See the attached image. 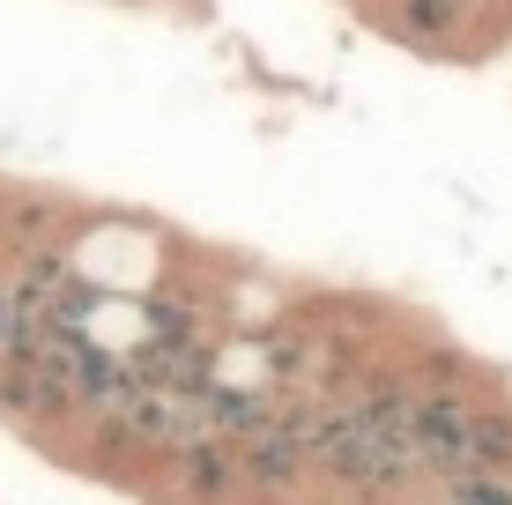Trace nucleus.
I'll return each mask as SVG.
<instances>
[{
    "mask_svg": "<svg viewBox=\"0 0 512 505\" xmlns=\"http://www.w3.org/2000/svg\"><path fill=\"white\" fill-rule=\"evenodd\" d=\"M45 223H52L45 201H23V208H15V231H45Z\"/></svg>",
    "mask_w": 512,
    "mask_h": 505,
    "instance_id": "0eeeda50",
    "label": "nucleus"
},
{
    "mask_svg": "<svg viewBox=\"0 0 512 505\" xmlns=\"http://www.w3.org/2000/svg\"><path fill=\"white\" fill-rule=\"evenodd\" d=\"M401 505H446V498H401Z\"/></svg>",
    "mask_w": 512,
    "mask_h": 505,
    "instance_id": "6e6552de",
    "label": "nucleus"
},
{
    "mask_svg": "<svg viewBox=\"0 0 512 505\" xmlns=\"http://www.w3.org/2000/svg\"><path fill=\"white\" fill-rule=\"evenodd\" d=\"M171 468H179V483L193 491V505H223L238 491V454L231 439H193L186 454H171Z\"/></svg>",
    "mask_w": 512,
    "mask_h": 505,
    "instance_id": "f03ea898",
    "label": "nucleus"
},
{
    "mask_svg": "<svg viewBox=\"0 0 512 505\" xmlns=\"http://www.w3.org/2000/svg\"><path fill=\"white\" fill-rule=\"evenodd\" d=\"M15 327H23V298H15V283H0V357H8Z\"/></svg>",
    "mask_w": 512,
    "mask_h": 505,
    "instance_id": "423d86ee",
    "label": "nucleus"
},
{
    "mask_svg": "<svg viewBox=\"0 0 512 505\" xmlns=\"http://www.w3.org/2000/svg\"><path fill=\"white\" fill-rule=\"evenodd\" d=\"M468 424H475V402L461 387H431L416 394V424H409V446H416V468L423 476H461L468 468Z\"/></svg>",
    "mask_w": 512,
    "mask_h": 505,
    "instance_id": "f257e3e1",
    "label": "nucleus"
},
{
    "mask_svg": "<svg viewBox=\"0 0 512 505\" xmlns=\"http://www.w3.org/2000/svg\"><path fill=\"white\" fill-rule=\"evenodd\" d=\"M446 505H512V476H490V468H461V476L438 483Z\"/></svg>",
    "mask_w": 512,
    "mask_h": 505,
    "instance_id": "39448f33",
    "label": "nucleus"
},
{
    "mask_svg": "<svg viewBox=\"0 0 512 505\" xmlns=\"http://www.w3.org/2000/svg\"><path fill=\"white\" fill-rule=\"evenodd\" d=\"M475 0H394V38H409L423 52H438L446 38H461Z\"/></svg>",
    "mask_w": 512,
    "mask_h": 505,
    "instance_id": "7ed1b4c3",
    "label": "nucleus"
},
{
    "mask_svg": "<svg viewBox=\"0 0 512 505\" xmlns=\"http://www.w3.org/2000/svg\"><path fill=\"white\" fill-rule=\"evenodd\" d=\"M468 468L512 476V409H475V424H468Z\"/></svg>",
    "mask_w": 512,
    "mask_h": 505,
    "instance_id": "20e7f679",
    "label": "nucleus"
}]
</instances>
